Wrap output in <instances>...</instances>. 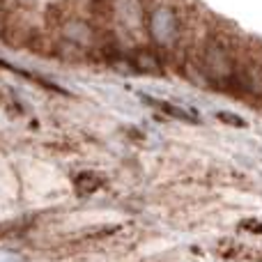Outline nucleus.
I'll return each instance as SVG.
<instances>
[{"mask_svg":"<svg viewBox=\"0 0 262 262\" xmlns=\"http://www.w3.org/2000/svg\"><path fill=\"white\" fill-rule=\"evenodd\" d=\"M154 37H157L159 41H170L172 37H175L177 32V23H175V16H172V12H168V9H159L157 14H154Z\"/></svg>","mask_w":262,"mask_h":262,"instance_id":"f257e3e1","label":"nucleus"},{"mask_svg":"<svg viewBox=\"0 0 262 262\" xmlns=\"http://www.w3.org/2000/svg\"><path fill=\"white\" fill-rule=\"evenodd\" d=\"M207 69L212 72V76L216 78H226L230 76V60H228V55L223 53L221 49H209L207 51Z\"/></svg>","mask_w":262,"mask_h":262,"instance_id":"f03ea898","label":"nucleus"},{"mask_svg":"<svg viewBox=\"0 0 262 262\" xmlns=\"http://www.w3.org/2000/svg\"><path fill=\"white\" fill-rule=\"evenodd\" d=\"M163 108H166L170 115H175V118L189 120V122H195V120H198V115H195V113H191V111H184V108H175V106H170V104H163Z\"/></svg>","mask_w":262,"mask_h":262,"instance_id":"7ed1b4c3","label":"nucleus"},{"mask_svg":"<svg viewBox=\"0 0 262 262\" xmlns=\"http://www.w3.org/2000/svg\"><path fill=\"white\" fill-rule=\"evenodd\" d=\"M219 120H221V122H226V124H230V127H246L244 118H239V115H235V113H226V111H221V113H219Z\"/></svg>","mask_w":262,"mask_h":262,"instance_id":"20e7f679","label":"nucleus"},{"mask_svg":"<svg viewBox=\"0 0 262 262\" xmlns=\"http://www.w3.org/2000/svg\"><path fill=\"white\" fill-rule=\"evenodd\" d=\"M244 228H251V230L262 232V223H258V221H244Z\"/></svg>","mask_w":262,"mask_h":262,"instance_id":"39448f33","label":"nucleus"}]
</instances>
